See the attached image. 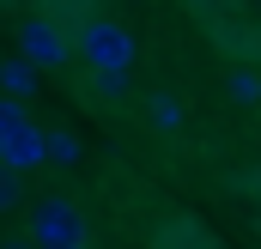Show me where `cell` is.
Wrapping results in <instances>:
<instances>
[{
	"instance_id": "cell-11",
	"label": "cell",
	"mask_w": 261,
	"mask_h": 249,
	"mask_svg": "<svg viewBox=\"0 0 261 249\" xmlns=\"http://www.w3.org/2000/svg\"><path fill=\"white\" fill-rule=\"evenodd\" d=\"M18 194H24V177H12V170L0 164V213H12V207H18Z\"/></svg>"
},
{
	"instance_id": "cell-10",
	"label": "cell",
	"mask_w": 261,
	"mask_h": 249,
	"mask_svg": "<svg viewBox=\"0 0 261 249\" xmlns=\"http://www.w3.org/2000/svg\"><path fill=\"white\" fill-rule=\"evenodd\" d=\"M18 128H31V116H24V104H6V97H0V146H6V140H12Z\"/></svg>"
},
{
	"instance_id": "cell-15",
	"label": "cell",
	"mask_w": 261,
	"mask_h": 249,
	"mask_svg": "<svg viewBox=\"0 0 261 249\" xmlns=\"http://www.w3.org/2000/svg\"><path fill=\"white\" fill-rule=\"evenodd\" d=\"M0 6H18V0H0Z\"/></svg>"
},
{
	"instance_id": "cell-16",
	"label": "cell",
	"mask_w": 261,
	"mask_h": 249,
	"mask_svg": "<svg viewBox=\"0 0 261 249\" xmlns=\"http://www.w3.org/2000/svg\"><path fill=\"white\" fill-rule=\"evenodd\" d=\"M255 6H261V0H255Z\"/></svg>"
},
{
	"instance_id": "cell-1",
	"label": "cell",
	"mask_w": 261,
	"mask_h": 249,
	"mask_svg": "<svg viewBox=\"0 0 261 249\" xmlns=\"http://www.w3.org/2000/svg\"><path fill=\"white\" fill-rule=\"evenodd\" d=\"M67 43H73V55L85 61V73H97V79H128L134 73V37L122 18H91V12H79L73 24H67Z\"/></svg>"
},
{
	"instance_id": "cell-13",
	"label": "cell",
	"mask_w": 261,
	"mask_h": 249,
	"mask_svg": "<svg viewBox=\"0 0 261 249\" xmlns=\"http://www.w3.org/2000/svg\"><path fill=\"white\" fill-rule=\"evenodd\" d=\"M249 183H255V194H261V164H255V170H249Z\"/></svg>"
},
{
	"instance_id": "cell-12",
	"label": "cell",
	"mask_w": 261,
	"mask_h": 249,
	"mask_svg": "<svg viewBox=\"0 0 261 249\" xmlns=\"http://www.w3.org/2000/svg\"><path fill=\"white\" fill-rule=\"evenodd\" d=\"M0 249H31V243H24V237H12V243H0Z\"/></svg>"
},
{
	"instance_id": "cell-5",
	"label": "cell",
	"mask_w": 261,
	"mask_h": 249,
	"mask_svg": "<svg viewBox=\"0 0 261 249\" xmlns=\"http://www.w3.org/2000/svg\"><path fill=\"white\" fill-rule=\"evenodd\" d=\"M152 249H219V243H213V231H206L200 219H189V213H170V219L152 231Z\"/></svg>"
},
{
	"instance_id": "cell-14",
	"label": "cell",
	"mask_w": 261,
	"mask_h": 249,
	"mask_svg": "<svg viewBox=\"0 0 261 249\" xmlns=\"http://www.w3.org/2000/svg\"><path fill=\"white\" fill-rule=\"evenodd\" d=\"M67 6H97V0H67Z\"/></svg>"
},
{
	"instance_id": "cell-2",
	"label": "cell",
	"mask_w": 261,
	"mask_h": 249,
	"mask_svg": "<svg viewBox=\"0 0 261 249\" xmlns=\"http://www.w3.org/2000/svg\"><path fill=\"white\" fill-rule=\"evenodd\" d=\"M24 243L31 249H91V225H85V213H79L67 194H43V201L31 207Z\"/></svg>"
},
{
	"instance_id": "cell-4",
	"label": "cell",
	"mask_w": 261,
	"mask_h": 249,
	"mask_svg": "<svg viewBox=\"0 0 261 249\" xmlns=\"http://www.w3.org/2000/svg\"><path fill=\"white\" fill-rule=\"evenodd\" d=\"M0 164H6L12 177H31V170H43V122L18 128V134L0 146Z\"/></svg>"
},
{
	"instance_id": "cell-6",
	"label": "cell",
	"mask_w": 261,
	"mask_h": 249,
	"mask_svg": "<svg viewBox=\"0 0 261 249\" xmlns=\"http://www.w3.org/2000/svg\"><path fill=\"white\" fill-rule=\"evenodd\" d=\"M182 122H189V110H182L170 91H152V97H146V128H152V134L170 140V134H182Z\"/></svg>"
},
{
	"instance_id": "cell-9",
	"label": "cell",
	"mask_w": 261,
	"mask_h": 249,
	"mask_svg": "<svg viewBox=\"0 0 261 249\" xmlns=\"http://www.w3.org/2000/svg\"><path fill=\"white\" fill-rule=\"evenodd\" d=\"M43 164H79V134L43 128Z\"/></svg>"
},
{
	"instance_id": "cell-8",
	"label": "cell",
	"mask_w": 261,
	"mask_h": 249,
	"mask_svg": "<svg viewBox=\"0 0 261 249\" xmlns=\"http://www.w3.org/2000/svg\"><path fill=\"white\" fill-rule=\"evenodd\" d=\"M225 91H231V104L255 110L261 104V67H231V73H225Z\"/></svg>"
},
{
	"instance_id": "cell-3",
	"label": "cell",
	"mask_w": 261,
	"mask_h": 249,
	"mask_svg": "<svg viewBox=\"0 0 261 249\" xmlns=\"http://www.w3.org/2000/svg\"><path fill=\"white\" fill-rule=\"evenodd\" d=\"M18 61L31 73H55V67L73 61V43H67V24L49 18V12H31L18 18Z\"/></svg>"
},
{
	"instance_id": "cell-7",
	"label": "cell",
	"mask_w": 261,
	"mask_h": 249,
	"mask_svg": "<svg viewBox=\"0 0 261 249\" xmlns=\"http://www.w3.org/2000/svg\"><path fill=\"white\" fill-rule=\"evenodd\" d=\"M37 85H43V73H31L18 55H12V61H0V97H6V104H24Z\"/></svg>"
}]
</instances>
